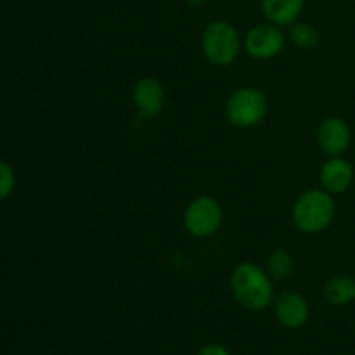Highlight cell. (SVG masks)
Listing matches in <instances>:
<instances>
[{"label": "cell", "mask_w": 355, "mask_h": 355, "mask_svg": "<svg viewBox=\"0 0 355 355\" xmlns=\"http://www.w3.org/2000/svg\"><path fill=\"white\" fill-rule=\"evenodd\" d=\"M234 298L248 311H262L272 302L274 290L269 277L253 263H241L231 279Z\"/></svg>", "instance_id": "6da1fadb"}, {"label": "cell", "mask_w": 355, "mask_h": 355, "mask_svg": "<svg viewBox=\"0 0 355 355\" xmlns=\"http://www.w3.org/2000/svg\"><path fill=\"white\" fill-rule=\"evenodd\" d=\"M335 217V203L324 191L312 189L298 198L293 208V220L304 232H319Z\"/></svg>", "instance_id": "7a4b0ae2"}, {"label": "cell", "mask_w": 355, "mask_h": 355, "mask_svg": "<svg viewBox=\"0 0 355 355\" xmlns=\"http://www.w3.org/2000/svg\"><path fill=\"white\" fill-rule=\"evenodd\" d=\"M203 52L208 61L214 64H231L239 54L238 31L225 21H215L208 24L203 33Z\"/></svg>", "instance_id": "3957f363"}, {"label": "cell", "mask_w": 355, "mask_h": 355, "mask_svg": "<svg viewBox=\"0 0 355 355\" xmlns=\"http://www.w3.org/2000/svg\"><path fill=\"white\" fill-rule=\"evenodd\" d=\"M229 123L234 127H253L260 123L267 113V101L260 90L239 89L229 97L225 106Z\"/></svg>", "instance_id": "277c9868"}, {"label": "cell", "mask_w": 355, "mask_h": 355, "mask_svg": "<svg viewBox=\"0 0 355 355\" xmlns=\"http://www.w3.org/2000/svg\"><path fill=\"white\" fill-rule=\"evenodd\" d=\"M222 208L211 198H198L186 211V227L193 236H210L220 227Z\"/></svg>", "instance_id": "5b68a950"}, {"label": "cell", "mask_w": 355, "mask_h": 355, "mask_svg": "<svg viewBox=\"0 0 355 355\" xmlns=\"http://www.w3.org/2000/svg\"><path fill=\"white\" fill-rule=\"evenodd\" d=\"M284 45V35L272 24H259L246 37V51L257 59H269L279 54Z\"/></svg>", "instance_id": "8992f818"}, {"label": "cell", "mask_w": 355, "mask_h": 355, "mask_svg": "<svg viewBox=\"0 0 355 355\" xmlns=\"http://www.w3.org/2000/svg\"><path fill=\"white\" fill-rule=\"evenodd\" d=\"M350 134L349 125L340 118H328L319 125L318 142L322 151L329 156H340L349 149Z\"/></svg>", "instance_id": "52a82bcc"}, {"label": "cell", "mask_w": 355, "mask_h": 355, "mask_svg": "<svg viewBox=\"0 0 355 355\" xmlns=\"http://www.w3.org/2000/svg\"><path fill=\"white\" fill-rule=\"evenodd\" d=\"M134 101L142 118L156 116L165 104V90L158 80L146 76L135 85Z\"/></svg>", "instance_id": "ba28073f"}, {"label": "cell", "mask_w": 355, "mask_h": 355, "mask_svg": "<svg viewBox=\"0 0 355 355\" xmlns=\"http://www.w3.org/2000/svg\"><path fill=\"white\" fill-rule=\"evenodd\" d=\"M276 315L279 322L286 328H300L307 322L309 307L307 302L297 293H283L276 300Z\"/></svg>", "instance_id": "9c48e42d"}, {"label": "cell", "mask_w": 355, "mask_h": 355, "mask_svg": "<svg viewBox=\"0 0 355 355\" xmlns=\"http://www.w3.org/2000/svg\"><path fill=\"white\" fill-rule=\"evenodd\" d=\"M354 179V170L345 159H329L321 170V182L326 191L333 194H340L349 189Z\"/></svg>", "instance_id": "30bf717a"}, {"label": "cell", "mask_w": 355, "mask_h": 355, "mask_svg": "<svg viewBox=\"0 0 355 355\" xmlns=\"http://www.w3.org/2000/svg\"><path fill=\"white\" fill-rule=\"evenodd\" d=\"M305 0H262V10L267 19L279 26L291 24L304 10Z\"/></svg>", "instance_id": "8fae6325"}, {"label": "cell", "mask_w": 355, "mask_h": 355, "mask_svg": "<svg viewBox=\"0 0 355 355\" xmlns=\"http://www.w3.org/2000/svg\"><path fill=\"white\" fill-rule=\"evenodd\" d=\"M324 297L333 305H345L355 300V281L352 277L336 276L326 283Z\"/></svg>", "instance_id": "7c38bea8"}, {"label": "cell", "mask_w": 355, "mask_h": 355, "mask_svg": "<svg viewBox=\"0 0 355 355\" xmlns=\"http://www.w3.org/2000/svg\"><path fill=\"white\" fill-rule=\"evenodd\" d=\"M269 272L270 276L276 281L286 279L291 274V269H293V260H291L290 253L284 252V250H277L272 255L269 257Z\"/></svg>", "instance_id": "4fadbf2b"}, {"label": "cell", "mask_w": 355, "mask_h": 355, "mask_svg": "<svg viewBox=\"0 0 355 355\" xmlns=\"http://www.w3.org/2000/svg\"><path fill=\"white\" fill-rule=\"evenodd\" d=\"M291 40L295 42V45H298L300 49H305V51H311L318 45L319 42V35L315 31L314 26L307 23H300L295 24L291 28Z\"/></svg>", "instance_id": "5bb4252c"}, {"label": "cell", "mask_w": 355, "mask_h": 355, "mask_svg": "<svg viewBox=\"0 0 355 355\" xmlns=\"http://www.w3.org/2000/svg\"><path fill=\"white\" fill-rule=\"evenodd\" d=\"M14 187V173L7 163L0 162V200L7 198Z\"/></svg>", "instance_id": "9a60e30c"}, {"label": "cell", "mask_w": 355, "mask_h": 355, "mask_svg": "<svg viewBox=\"0 0 355 355\" xmlns=\"http://www.w3.org/2000/svg\"><path fill=\"white\" fill-rule=\"evenodd\" d=\"M198 355H229V352L220 345H207Z\"/></svg>", "instance_id": "2e32d148"}, {"label": "cell", "mask_w": 355, "mask_h": 355, "mask_svg": "<svg viewBox=\"0 0 355 355\" xmlns=\"http://www.w3.org/2000/svg\"><path fill=\"white\" fill-rule=\"evenodd\" d=\"M186 2L191 6H201V3H205V0H186Z\"/></svg>", "instance_id": "e0dca14e"}]
</instances>
